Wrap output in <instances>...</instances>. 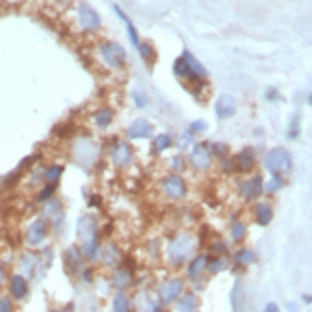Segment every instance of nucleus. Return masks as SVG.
I'll return each mask as SVG.
<instances>
[{"label": "nucleus", "mask_w": 312, "mask_h": 312, "mask_svg": "<svg viewBox=\"0 0 312 312\" xmlns=\"http://www.w3.org/2000/svg\"><path fill=\"white\" fill-rule=\"evenodd\" d=\"M196 248H198V239H196L190 231H179V233H175V235L169 239V243H167V252H165L167 262L177 269V266L185 264V262L194 256Z\"/></svg>", "instance_id": "nucleus-1"}, {"label": "nucleus", "mask_w": 312, "mask_h": 312, "mask_svg": "<svg viewBox=\"0 0 312 312\" xmlns=\"http://www.w3.org/2000/svg\"><path fill=\"white\" fill-rule=\"evenodd\" d=\"M264 169L269 171L271 175H287L292 173L294 169V159L289 150H285L283 146H277V148H271L269 152L264 154Z\"/></svg>", "instance_id": "nucleus-2"}, {"label": "nucleus", "mask_w": 312, "mask_h": 312, "mask_svg": "<svg viewBox=\"0 0 312 312\" xmlns=\"http://www.w3.org/2000/svg\"><path fill=\"white\" fill-rule=\"evenodd\" d=\"M98 56L108 69H121L127 63V50L119 42H102L98 46Z\"/></svg>", "instance_id": "nucleus-3"}, {"label": "nucleus", "mask_w": 312, "mask_h": 312, "mask_svg": "<svg viewBox=\"0 0 312 312\" xmlns=\"http://www.w3.org/2000/svg\"><path fill=\"white\" fill-rule=\"evenodd\" d=\"M214 156L210 152V146L206 142H198L192 146L190 154H188V163L192 165V169H196L198 173H206L212 167Z\"/></svg>", "instance_id": "nucleus-4"}, {"label": "nucleus", "mask_w": 312, "mask_h": 312, "mask_svg": "<svg viewBox=\"0 0 312 312\" xmlns=\"http://www.w3.org/2000/svg\"><path fill=\"white\" fill-rule=\"evenodd\" d=\"M161 194L165 196V198H169V200H183V198H188V183H185V179L181 175H177V173H171V175H167L165 179L161 181Z\"/></svg>", "instance_id": "nucleus-5"}, {"label": "nucleus", "mask_w": 312, "mask_h": 312, "mask_svg": "<svg viewBox=\"0 0 312 312\" xmlns=\"http://www.w3.org/2000/svg\"><path fill=\"white\" fill-rule=\"evenodd\" d=\"M136 161V152H133L131 144L127 140H117L110 148V163H113L119 171H125Z\"/></svg>", "instance_id": "nucleus-6"}, {"label": "nucleus", "mask_w": 312, "mask_h": 312, "mask_svg": "<svg viewBox=\"0 0 312 312\" xmlns=\"http://www.w3.org/2000/svg\"><path fill=\"white\" fill-rule=\"evenodd\" d=\"M48 231H50V223L46 216H38L36 221L29 223V227L25 229V243L29 248H38L44 241L48 239Z\"/></svg>", "instance_id": "nucleus-7"}, {"label": "nucleus", "mask_w": 312, "mask_h": 312, "mask_svg": "<svg viewBox=\"0 0 312 312\" xmlns=\"http://www.w3.org/2000/svg\"><path fill=\"white\" fill-rule=\"evenodd\" d=\"M183 292H185V279L171 277V279H167L165 283L159 285V300L165 306H171V304H175L177 300L181 298Z\"/></svg>", "instance_id": "nucleus-8"}, {"label": "nucleus", "mask_w": 312, "mask_h": 312, "mask_svg": "<svg viewBox=\"0 0 312 312\" xmlns=\"http://www.w3.org/2000/svg\"><path fill=\"white\" fill-rule=\"evenodd\" d=\"M181 58H183V63H185V79H188L192 85H196V83H204L206 77H208L206 67H204L202 63H200V60H198L190 50H183Z\"/></svg>", "instance_id": "nucleus-9"}, {"label": "nucleus", "mask_w": 312, "mask_h": 312, "mask_svg": "<svg viewBox=\"0 0 312 312\" xmlns=\"http://www.w3.org/2000/svg\"><path fill=\"white\" fill-rule=\"evenodd\" d=\"M77 23H79V27L83 32L94 34V32H98L102 27V19L90 5L81 3V5H77Z\"/></svg>", "instance_id": "nucleus-10"}, {"label": "nucleus", "mask_w": 312, "mask_h": 312, "mask_svg": "<svg viewBox=\"0 0 312 312\" xmlns=\"http://www.w3.org/2000/svg\"><path fill=\"white\" fill-rule=\"evenodd\" d=\"M231 159H233V165H235V173L239 171L243 175H248L256 167V150L246 146V148H241L235 156H231Z\"/></svg>", "instance_id": "nucleus-11"}, {"label": "nucleus", "mask_w": 312, "mask_h": 312, "mask_svg": "<svg viewBox=\"0 0 312 312\" xmlns=\"http://www.w3.org/2000/svg\"><path fill=\"white\" fill-rule=\"evenodd\" d=\"M264 181H262V175H254V177H248L246 181L239 183V192H241V198L246 200V202H254V200H258L264 190H262Z\"/></svg>", "instance_id": "nucleus-12"}, {"label": "nucleus", "mask_w": 312, "mask_h": 312, "mask_svg": "<svg viewBox=\"0 0 312 312\" xmlns=\"http://www.w3.org/2000/svg\"><path fill=\"white\" fill-rule=\"evenodd\" d=\"M208 258H210V254H204V252L194 254L190 258V262H188V279L190 281H200L204 277L206 266H208Z\"/></svg>", "instance_id": "nucleus-13"}, {"label": "nucleus", "mask_w": 312, "mask_h": 312, "mask_svg": "<svg viewBox=\"0 0 312 312\" xmlns=\"http://www.w3.org/2000/svg\"><path fill=\"white\" fill-rule=\"evenodd\" d=\"M9 294L13 300H23L27 298L29 294V283H27V277L23 273H15L9 277Z\"/></svg>", "instance_id": "nucleus-14"}, {"label": "nucleus", "mask_w": 312, "mask_h": 312, "mask_svg": "<svg viewBox=\"0 0 312 312\" xmlns=\"http://www.w3.org/2000/svg\"><path fill=\"white\" fill-rule=\"evenodd\" d=\"M110 283H113V287L119 289V292H125L127 287L136 283V277H133V271L127 269V266H115L113 273H110Z\"/></svg>", "instance_id": "nucleus-15"}, {"label": "nucleus", "mask_w": 312, "mask_h": 312, "mask_svg": "<svg viewBox=\"0 0 312 312\" xmlns=\"http://www.w3.org/2000/svg\"><path fill=\"white\" fill-rule=\"evenodd\" d=\"M237 110V100L231 96V94H221L216 98V104H214V113L219 119H231Z\"/></svg>", "instance_id": "nucleus-16"}, {"label": "nucleus", "mask_w": 312, "mask_h": 312, "mask_svg": "<svg viewBox=\"0 0 312 312\" xmlns=\"http://www.w3.org/2000/svg\"><path fill=\"white\" fill-rule=\"evenodd\" d=\"M96 233H100V229H98V221H96L94 216L85 214V216H81V219L77 221V239H79L81 243L87 241L90 237H94Z\"/></svg>", "instance_id": "nucleus-17"}, {"label": "nucleus", "mask_w": 312, "mask_h": 312, "mask_svg": "<svg viewBox=\"0 0 312 312\" xmlns=\"http://www.w3.org/2000/svg\"><path fill=\"white\" fill-rule=\"evenodd\" d=\"M98 260H102V264L110 266V269H115V266H119L121 260H123V252H121V248L117 246V243H102Z\"/></svg>", "instance_id": "nucleus-18"}, {"label": "nucleus", "mask_w": 312, "mask_h": 312, "mask_svg": "<svg viewBox=\"0 0 312 312\" xmlns=\"http://www.w3.org/2000/svg\"><path fill=\"white\" fill-rule=\"evenodd\" d=\"M152 133H154V127L146 119H136L127 127V138L129 140H148V138H152Z\"/></svg>", "instance_id": "nucleus-19"}, {"label": "nucleus", "mask_w": 312, "mask_h": 312, "mask_svg": "<svg viewBox=\"0 0 312 312\" xmlns=\"http://www.w3.org/2000/svg\"><path fill=\"white\" fill-rule=\"evenodd\" d=\"M102 243H104V241H102V235H100V233H96L94 237H90L87 241H83L81 252H83V256H85L87 262H92V260H98V258H100Z\"/></svg>", "instance_id": "nucleus-20"}, {"label": "nucleus", "mask_w": 312, "mask_h": 312, "mask_svg": "<svg viewBox=\"0 0 312 312\" xmlns=\"http://www.w3.org/2000/svg\"><path fill=\"white\" fill-rule=\"evenodd\" d=\"M256 252L254 250H250V248H239V250H235V254H233V264H235V273H239L241 269H246V266H250V264H254L256 262Z\"/></svg>", "instance_id": "nucleus-21"}, {"label": "nucleus", "mask_w": 312, "mask_h": 312, "mask_svg": "<svg viewBox=\"0 0 312 312\" xmlns=\"http://www.w3.org/2000/svg\"><path fill=\"white\" fill-rule=\"evenodd\" d=\"M177 312H200V298L196 292H183L177 300Z\"/></svg>", "instance_id": "nucleus-22"}, {"label": "nucleus", "mask_w": 312, "mask_h": 312, "mask_svg": "<svg viewBox=\"0 0 312 312\" xmlns=\"http://www.w3.org/2000/svg\"><path fill=\"white\" fill-rule=\"evenodd\" d=\"M113 11H115V15L123 21V23H125V27H127V36H129V42L133 44V46H138V44L142 42L140 40V34H138V29H136V25H133V21L127 17V13L119 7V5H113Z\"/></svg>", "instance_id": "nucleus-23"}, {"label": "nucleus", "mask_w": 312, "mask_h": 312, "mask_svg": "<svg viewBox=\"0 0 312 312\" xmlns=\"http://www.w3.org/2000/svg\"><path fill=\"white\" fill-rule=\"evenodd\" d=\"M65 260H67V266H71V271H81L83 262H85V256H83L79 246H71V248H67V252H65Z\"/></svg>", "instance_id": "nucleus-24"}, {"label": "nucleus", "mask_w": 312, "mask_h": 312, "mask_svg": "<svg viewBox=\"0 0 312 312\" xmlns=\"http://www.w3.org/2000/svg\"><path fill=\"white\" fill-rule=\"evenodd\" d=\"M254 219L260 227H266L273 221V206L269 202H256L254 204Z\"/></svg>", "instance_id": "nucleus-25"}, {"label": "nucleus", "mask_w": 312, "mask_h": 312, "mask_svg": "<svg viewBox=\"0 0 312 312\" xmlns=\"http://www.w3.org/2000/svg\"><path fill=\"white\" fill-rule=\"evenodd\" d=\"M113 121H115V110L110 108V106H102V108H98L96 113H94V123L100 129L110 127V125H113Z\"/></svg>", "instance_id": "nucleus-26"}, {"label": "nucleus", "mask_w": 312, "mask_h": 312, "mask_svg": "<svg viewBox=\"0 0 312 312\" xmlns=\"http://www.w3.org/2000/svg\"><path fill=\"white\" fill-rule=\"evenodd\" d=\"M173 144H175V140H173L171 133H159V136L152 140V154H163Z\"/></svg>", "instance_id": "nucleus-27"}, {"label": "nucleus", "mask_w": 312, "mask_h": 312, "mask_svg": "<svg viewBox=\"0 0 312 312\" xmlns=\"http://www.w3.org/2000/svg\"><path fill=\"white\" fill-rule=\"evenodd\" d=\"M131 300L125 292H117L113 296V302H110V310L113 312H131Z\"/></svg>", "instance_id": "nucleus-28"}, {"label": "nucleus", "mask_w": 312, "mask_h": 312, "mask_svg": "<svg viewBox=\"0 0 312 312\" xmlns=\"http://www.w3.org/2000/svg\"><path fill=\"white\" fill-rule=\"evenodd\" d=\"M227 266H229L227 256H214V254H210L208 266H206V273H208V275H219L221 271H225Z\"/></svg>", "instance_id": "nucleus-29"}, {"label": "nucleus", "mask_w": 312, "mask_h": 312, "mask_svg": "<svg viewBox=\"0 0 312 312\" xmlns=\"http://www.w3.org/2000/svg\"><path fill=\"white\" fill-rule=\"evenodd\" d=\"M243 302H246V292H243L241 281H237L235 287H233V292H231V306H233V312H241V310H243Z\"/></svg>", "instance_id": "nucleus-30"}, {"label": "nucleus", "mask_w": 312, "mask_h": 312, "mask_svg": "<svg viewBox=\"0 0 312 312\" xmlns=\"http://www.w3.org/2000/svg\"><path fill=\"white\" fill-rule=\"evenodd\" d=\"M136 48H138V52H140L142 60H144L148 67H150L154 60H156V50H154V46H152L150 42H140Z\"/></svg>", "instance_id": "nucleus-31"}, {"label": "nucleus", "mask_w": 312, "mask_h": 312, "mask_svg": "<svg viewBox=\"0 0 312 312\" xmlns=\"http://www.w3.org/2000/svg\"><path fill=\"white\" fill-rule=\"evenodd\" d=\"M285 188V177L283 175H271V179L262 185L264 194H277Z\"/></svg>", "instance_id": "nucleus-32"}, {"label": "nucleus", "mask_w": 312, "mask_h": 312, "mask_svg": "<svg viewBox=\"0 0 312 312\" xmlns=\"http://www.w3.org/2000/svg\"><path fill=\"white\" fill-rule=\"evenodd\" d=\"M246 237H248V227H246V223H243V221H233V223H231V239H233L235 243H241Z\"/></svg>", "instance_id": "nucleus-33"}, {"label": "nucleus", "mask_w": 312, "mask_h": 312, "mask_svg": "<svg viewBox=\"0 0 312 312\" xmlns=\"http://www.w3.org/2000/svg\"><path fill=\"white\" fill-rule=\"evenodd\" d=\"M300 113H294L292 121H289V127H287V140H300V131H302V125H300Z\"/></svg>", "instance_id": "nucleus-34"}, {"label": "nucleus", "mask_w": 312, "mask_h": 312, "mask_svg": "<svg viewBox=\"0 0 312 312\" xmlns=\"http://www.w3.org/2000/svg\"><path fill=\"white\" fill-rule=\"evenodd\" d=\"M63 171H65L63 165H50L46 171H44V181H46V183H56L60 179Z\"/></svg>", "instance_id": "nucleus-35"}, {"label": "nucleus", "mask_w": 312, "mask_h": 312, "mask_svg": "<svg viewBox=\"0 0 312 312\" xmlns=\"http://www.w3.org/2000/svg\"><path fill=\"white\" fill-rule=\"evenodd\" d=\"M56 194V183H46L40 192H38V202H48Z\"/></svg>", "instance_id": "nucleus-36"}, {"label": "nucleus", "mask_w": 312, "mask_h": 312, "mask_svg": "<svg viewBox=\"0 0 312 312\" xmlns=\"http://www.w3.org/2000/svg\"><path fill=\"white\" fill-rule=\"evenodd\" d=\"M188 167V161H185V156H181V154H177V156H173V161H171V173H183V169Z\"/></svg>", "instance_id": "nucleus-37"}, {"label": "nucleus", "mask_w": 312, "mask_h": 312, "mask_svg": "<svg viewBox=\"0 0 312 312\" xmlns=\"http://www.w3.org/2000/svg\"><path fill=\"white\" fill-rule=\"evenodd\" d=\"M208 146H210L212 156H216V159H225V156H229V148H227V144L214 142V144H208Z\"/></svg>", "instance_id": "nucleus-38"}, {"label": "nucleus", "mask_w": 312, "mask_h": 312, "mask_svg": "<svg viewBox=\"0 0 312 312\" xmlns=\"http://www.w3.org/2000/svg\"><path fill=\"white\" fill-rule=\"evenodd\" d=\"M173 75H175L177 79H185V63H183L181 56L173 63Z\"/></svg>", "instance_id": "nucleus-39"}, {"label": "nucleus", "mask_w": 312, "mask_h": 312, "mask_svg": "<svg viewBox=\"0 0 312 312\" xmlns=\"http://www.w3.org/2000/svg\"><path fill=\"white\" fill-rule=\"evenodd\" d=\"M165 310H167V306L161 300H150L144 308V312H165Z\"/></svg>", "instance_id": "nucleus-40"}, {"label": "nucleus", "mask_w": 312, "mask_h": 312, "mask_svg": "<svg viewBox=\"0 0 312 312\" xmlns=\"http://www.w3.org/2000/svg\"><path fill=\"white\" fill-rule=\"evenodd\" d=\"M0 312H15V304L11 296H3L0 298Z\"/></svg>", "instance_id": "nucleus-41"}, {"label": "nucleus", "mask_w": 312, "mask_h": 312, "mask_svg": "<svg viewBox=\"0 0 312 312\" xmlns=\"http://www.w3.org/2000/svg\"><path fill=\"white\" fill-rule=\"evenodd\" d=\"M133 100H136L138 108H146V106H148V96H146L142 90H136V92H133Z\"/></svg>", "instance_id": "nucleus-42"}, {"label": "nucleus", "mask_w": 312, "mask_h": 312, "mask_svg": "<svg viewBox=\"0 0 312 312\" xmlns=\"http://www.w3.org/2000/svg\"><path fill=\"white\" fill-rule=\"evenodd\" d=\"M212 250H214V256H225L227 254V243L225 241H221V239H216L214 243H212Z\"/></svg>", "instance_id": "nucleus-43"}, {"label": "nucleus", "mask_w": 312, "mask_h": 312, "mask_svg": "<svg viewBox=\"0 0 312 312\" xmlns=\"http://www.w3.org/2000/svg\"><path fill=\"white\" fill-rule=\"evenodd\" d=\"M206 129H208V125H206L204 121H194V123H190V127H188L190 133H204Z\"/></svg>", "instance_id": "nucleus-44"}, {"label": "nucleus", "mask_w": 312, "mask_h": 312, "mask_svg": "<svg viewBox=\"0 0 312 312\" xmlns=\"http://www.w3.org/2000/svg\"><path fill=\"white\" fill-rule=\"evenodd\" d=\"M79 273H81V281L83 283H92L94 281V269H90V266H87V269H81Z\"/></svg>", "instance_id": "nucleus-45"}, {"label": "nucleus", "mask_w": 312, "mask_h": 312, "mask_svg": "<svg viewBox=\"0 0 312 312\" xmlns=\"http://www.w3.org/2000/svg\"><path fill=\"white\" fill-rule=\"evenodd\" d=\"M87 206L90 208H100L102 206V198L100 196H90L87 198Z\"/></svg>", "instance_id": "nucleus-46"}, {"label": "nucleus", "mask_w": 312, "mask_h": 312, "mask_svg": "<svg viewBox=\"0 0 312 312\" xmlns=\"http://www.w3.org/2000/svg\"><path fill=\"white\" fill-rule=\"evenodd\" d=\"M264 98H266V100H277V98H279L277 87H269V90L264 92Z\"/></svg>", "instance_id": "nucleus-47"}, {"label": "nucleus", "mask_w": 312, "mask_h": 312, "mask_svg": "<svg viewBox=\"0 0 312 312\" xmlns=\"http://www.w3.org/2000/svg\"><path fill=\"white\" fill-rule=\"evenodd\" d=\"M5 283H7V269H5V264L0 262V289L5 287Z\"/></svg>", "instance_id": "nucleus-48"}, {"label": "nucleus", "mask_w": 312, "mask_h": 312, "mask_svg": "<svg viewBox=\"0 0 312 312\" xmlns=\"http://www.w3.org/2000/svg\"><path fill=\"white\" fill-rule=\"evenodd\" d=\"M279 310H281V308H279L275 302H269V304L264 306V310H262V312H279Z\"/></svg>", "instance_id": "nucleus-49"}, {"label": "nucleus", "mask_w": 312, "mask_h": 312, "mask_svg": "<svg viewBox=\"0 0 312 312\" xmlns=\"http://www.w3.org/2000/svg\"><path fill=\"white\" fill-rule=\"evenodd\" d=\"M287 308H289V312H300V310H298V304H296V302H289V304H287Z\"/></svg>", "instance_id": "nucleus-50"}, {"label": "nucleus", "mask_w": 312, "mask_h": 312, "mask_svg": "<svg viewBox=\"0 0 312 312\" xmlns=\"http://www.w3.org/2000/svg\"><path fill=\"white\" fill-rule=\"evenodd\" d=\"M302 300H304V304H306V306H310V304H312V298H310V294H304V296H302Z\"/></svg>", "instance_id": "nucleus-51"}, {"label": "nucleus", "mask_w": 312, "mask_h": 312, "mask_svg": "<svg viewBox=\"0 0 312 312\" xmlns=\"http://www.w3.org/2000/svg\"><path fill=\"white\" fill-rule=\"evenodd\" d=\"M52 312H56V310H52Z\"/></svg>", "instance_id": "nucleus-52"}]
</instances>
